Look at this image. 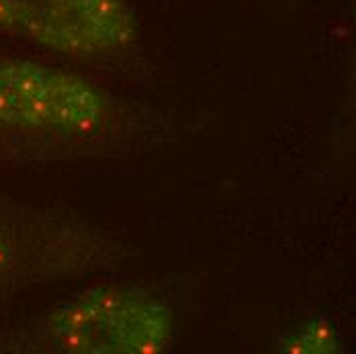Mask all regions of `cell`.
Here are the masks:
<instances>
[{
  "label": "cell",
  "instance_id": "6da1fadb",
  "mask_svg": "<svg viewBox=\"0 0 356 354\" xmlns=\"http://www.w3.org/2000/svg\"><path fill=\"white\" fill-rule=\"evenodd\" d=\"M54 353L160 354L177 336L172 307L140 287H92L54 305L37 321Z\"/></svg>",
  "mask_w": 356,
  "mask_h": 354
},
{
  "label": "cell",
  "instance_id": "7a4b0ae2",
  "mask_svg": "<svg viewBox=\"0 0 356 354\" xmlns=\"http://www.w3.org/2000/svg\"><path fill=\"white\" fill-rule=\"evenodd\" d=\"M108 115L99 88L78 74L31 60L0 62V127L43 134H88Z\"/></svg>",
  "mask_w": 356,
  "mask_h": 354
},
{
  "label": "cell",
  "instance_id": "3957f363",
  "mask_svg": "<svg viewBox=\"0 0 356 354\" xmlns=\"http://www.w3.org/2000/svg\"><path fill=\"white\" fill-rule=\"evenodd\" d=\"M0 29L74 58H103L138 37L125 0H0Z\"/></svg>",
  "mask_w": 356,
  "mask_h": 354
},
{
  "label": "cell",
  "instance_id": "277c9868",
  "mask_svg": "<svg viewBox=\"0 0 356 354\" xmlns=\"http://www.w3.org/2000/svg\"><path fill=\"white\" fill-rule=\"evenodd\" d=\"M275 348L289 354H338L344 351L340 330L325 314L307 319L295 330H279Z\"/></svg>",
  "mask_w": 356,
  "mask_h": 354
},
{
  "label": "cell",
  "instance_id": "5b68a950",
  "mask_svg": "<svg viewBox=\"0 0 356 354\" xmlns=\"http://www.w3.org/2000/svg\"><path fill=\"white\" fill-rule=\"evenodd\" d=\"M13 260H15V250L13 242L6 234V230L0 225V284L6 281L10 268H13Z\"/></svg>",
  "mask_w": 356,
  "mask_h": 354
}]
</instances>
